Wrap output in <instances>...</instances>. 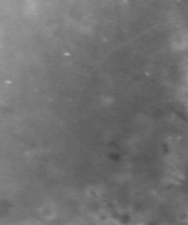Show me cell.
<instances>
[{"mask_svg":"<svg viewBox=\"0 0 188 225\" xmlns=\"http://www.w3.org/2000/svg\"><path fill=\"white\" fill-rule=\"evenodd\" d=\"M88 195L89 196H91V197H94V198H96L100 195V191L97 187H90V188L88 189Z\"/></svg>","mask_w":188,"mask_h":225,"instance_id":"cell-1","label":"cell"}]
</instances>
